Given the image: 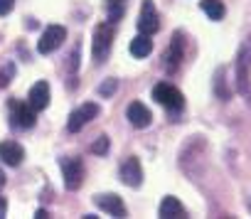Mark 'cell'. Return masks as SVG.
<instances>
[{"label":"cell","instance_id":"6da1fadb","mask_svg":"<svg viewBox=\"0 0 251 219\" xmlns=\"http://www.w3.org/2000/svg\"><path fill=\"white\" fill-rule=\"evenodd\" d=\"M111 45H113V32L108 25H96L94 37H91V54L96 64H103L106 57L111 54Z\"/></svg>","mask_w":251,"mask_h":219},{"label":"cell","instance_id":"7a4b0ae2","mask_svg":"<svg viewBox=\"0 0 251 219\" xmlns=\"http://www.w3.org/2000/svg\"><path fill=\"white\" fill-rule=\"evenodd\" d=\"M153 98H155L160 106H165L168 111H182V106H185V96L180 94V89H175L173 84H165V81L155 84Z\"/></svg>","mask_w":251,"mask_h":219},{"label":"cell","instance_id":"3957f363","mask_svg":"<svg viewBox=\"0 0 251 219\" xmlns=\"http://www.w3.org/2000/svg\"><path fill=\"white\" fill-rule=\"evenodd\" d=\"M59 168H62L64 187L67 190H79L81 182H84V163H81V158H62Z\"/></svg>","mask_w":251,"mask_h":219},{"label":"cell","instance_id":"277c9868","mask_svg":"<svg viewBox=\"0 0 251 219\" xmlns=\"http://www.w3.org/2000/svg\"><path fill=\"white\" fill-rule=\"evenodd\" d=\"M96 116H99V103H94V101L81 103L79 108H74V111H72V116H69V121H67V128H69L72 133H79V131H81L86 123H91Z\"/></svg>","mask_w":251,"mask_h":219},{"label":"cell","instance_id":"5b68a950","mask_svg":"<svg viewBox=\"0 0 251 219\" xmlns=\"http://www.w3.org/2000/svg\"><path fill=\"white\" fill-rule=\"evenodd\" d=\"M64 40H67V30H64L62 25H50V27L42 32L40 42H37V52H40V54H52L54 49L62 47Z\"/></svg>","mask_w":251,"mask_h":219},{"label":"cell","instance_id":"8992f818","mask_svg":"<svg viewBox=\"0 0 251 219\" xmlns=\"http://www.w3.org/2000/svg\"><path fill=\"white\" fill-rule=\"evenodd\" d=\"M158 30H160V18H158L153 0H143L141 15H138V32L141 35H155Z\"/></svg>","mask_w":251,"mask_h":219},{"label":"cell","instance_id":"52a82bcc","mask_svg":"<svg viewBox=\"0 0 251 219\" xmlns=\"http://www.w3.org/2000/svg\"><path fill=\"white\" fill-rule=\"evenodd\" d=\"M182 59H185V40H182V35L177 32V35L170 40L168 49L163 52V67H165L168 72H177V67H180Z\"/></svg>","mask_w":251,"mask_h":219},{"label":"cell","instance_id":"ba28073f","mask_svg":"<svg viewBox=\"0 0 251 219\" xmlns=\"http://www.w3.org/2000/svg\"><path fill=\"white\" fill-rule=\"evenodd\" d=\"M10 111H13V123L18 126V128H32L35 126V121H37V111L30 106V103H10Z\"/></svg>","mask_w":251,"mask_h":219},{"label":"cell","instance_id":"9c48e42d","mask_svg":"<svg viewBox=\"0 0 251 219\" xmlns=\"http://www.w3.org/2000/svg\"><path fill=\"white\" fill-rule=\"evenodd\" d=\"M118 175H121L123 185H128V187H141V182H143V170H141V160L131 155L128 160H126V163L121 165Z\"/></svg>","mask_w":251,"mask_h":219},{"label":"cell","instance_id":"30bf717a","mask_svg":"<svg viewBox=\"0 0 251 219\" xmlns=\"http://www.w3.org/2000/svg\"><path fill=\"white\" fill-rule=\"evenodd\" d=\"M126 116H128L131 126H136V128H148L151 121H153L151 108L146 103H141V101H133L128 108H126Z\"/></svg>","mask_w":251,"mask_h":219},{"label":"cell","instance_id":"8fae6325","mask_svg":"<svg viewBox=\"0 0 251 219\" xmlns=\"http://www.w3.org/2000/svg\"><path fill=\"white\" fill-rule=\"evenodd\" d=\"M94 202L101 212H106L111 217H126V204L118 195H96Z\"/></svg>","mask_w":251,"mask_h":219},{"label":"cell","instance_id":"7c38bea8","mask_svg":"<svg viewBox=\"0 0 251 219\" xmlns=\"http://www.w3.org/2000/svg\"><path fill=\"white\" fill-rule=\"evenodd\" d=\"M27 103L35 108V111H45V108L50 106V84L47 81L32 84V89L27 94Z\"/></svg>","mask_w":251,"mask_h":219},{"label":"cell","instance_id":"4fadbf2b","mask_svg":"<svg viewBox=\"0 0 251 219\" xmlns=\"http://www.w3.org/2000/svg\"><path fill=\"white\" fill-rule=\"evenodd\" d=\"M23 158H25V150H23V146L20 143H15V141H5V143H0V160H3L5 165H20L23 163Z\"/></svg>","mask_w":251,"mask_h":219},{"label":"cell","instance_id":"5bb4252c","mask_svg":"<svg viewBox=\"0 0 251 219\" xmlns=\"http://www.w3.org/2000/svg\"><path fill=\"white\" fill-rule=\"evenodd\" d=\"M160 217H165V219H185L187 217V212H185V207H182V202L177 199V197H165L163 202H160Z\"/></svg>","mask_w":251,"mask_h":219},{"label":"cell","instance_id":"9a60e30c","mask_svg":"<svg viewBox=\"0 0 251 219\" xmlns=\"http://www.w3.org/2000/svg\"><path fill=\"white\" fill-rule=\"evenodd\" d=\"M236 89L241 96H249L251 94V81H249V64L246 59L239 54L236 57Z\"/></svg>","mask_w":251,"mask_h":219},{"label":"cell","instance_id":"2e32d148","mask_svg":"<svg viewBox=\"0 0 251 219\" xmlns=\"http://www.w3.org/2000/svg\"><path fill=\"white\" fill-rule=\"evenodd\" d=\"M151 49H153V40H151V35H136V37L131 40V54H133L136 59L148 57Z\"/></svg>","mask_w":251,"mask_h":219},{"label":"cell","instance_id":"e0dca14e","mask_svg":"<svg viewBox=\"0 0 251 219\" xmlns=\"http://www.w3.org/2000/svg\"><path fill=\"white\" fill-rule=\"evenodd\" d=\"M200 8H202V13L209 15V20H222L224 13H226V8H224L222 0H202Z\"/></svg>","mask_w":251,"mask_h":219},{"label":"cell","instance_id":"ac0fdd59","mask_svg":"<svg viewBox=\"0 0 251 219\" xmlns=\"http://www.w3.org/2000/svg\"><path fill=\"white\" fill-rule=\"evenodd\" d=\"M224 74H226V69H224V67H219V69H217V74H214V94H217V98H219V101H229V96H231V91L224 86Z\"/></svg>","mask_w":251,"mask_h":219},{"label":"cell","instance_id":"d6986e66","mask_svg":"<svg viewBox=\"0 0 251 219\" xmlns=\"http://www.w3.org/2000/svg\"><path fill=\"white\" fill-rule=\"evenodd\" d=\"M13 76H15V64L10 62V64H5L3 69H0V89H5V86L10 84Z\"/></svg>","mask_w":251,"mask_h":219},{"label":"cell","instance_id":"ffe728a7","mask_svg":"<svg viewBox=\"0 0 251 219\" xmlns=\"http://www.w3.org/2000/svg\"><path fill=\"white\" fill-rule=\"evenodd\" d=\"M123 15V0H108V20H121Z\"/></svg>","mask_w":251,"mask_h":219},{"label":"cell","instance_id":"44dd1931","mask_svg":"<svg viewBox=\"0 0 251 219\" xmlns=\"http://www.w3.org/2000/svg\"><path fill=\"white\" fill-rule=\"evenodd\" d=\"M116 89H118V81H116V79H106V81L99 86V94H101V96H111Z\"/></svg>","mask_w":251,"mask_h":219},{"label":"cell","instance_id":"7402d4cb","mask_svg":"<svg viewBox=\"0 0 251 219\" xmlns=\"http://www.w3.org/2000/svg\"><path fill=\"white\" fill-rule=\"evenodd\" d=\"M106 150H108V138L101 136V138L91 146V153H96V155H106Z\"/></svg>","mask_w":251,"mask_h":219},{"label":"cell","instance_id":"603a6c76","mask_svg":"<svg viewBox=\"0 0 251 219\" xmlns=\"http://www.w3.org/2000/svg\"><path fill=\"white\" fill-rule=\"evenodd\" d=\"M244 59H246V64H251V37L244 42V47H241V52H239Z\"/></svg>","mask_w":251,"mask_h":219},{"label":"cell","instance_id":"cb8c5ba5","mask_svg":"<svg viewBox=\"0 0 251 219\" xmlns=\"http://www.w3.org/2000/svg\"><path fill=\"white\" fill-rule=\"evenodd\" d=\"M15 8V0H0V15H8Z\"/></svg>","mask_w":251,"mask_h":219},{"label":"cell","instance_id":"d4e9b609","mask_svg":"<svg viewBox=\"0 0 251 219\" xmlns=\"http://www.w3.org/2000/svg\"><path fill=\"white\" fill-rule=\"evenodd\" d=\"M5 212H8V202L5 197H0V217H5Z\"/></svg>","mask_w":251,"mask_h":219},{"label":"cell","instance_id":"484cf974","mask_svg":"<svg viewBox=\"0 0 251 219\" xmlns=\"http://www.w3.org/2000/svg\"><path fill=\"white\" fill-rule=\"evenodd\" d=\"M47 217V209H37V219H45Z\"/></svg>","mask_w":251,"mask_h":219},{"label":"cell","instance_id":"4316f807","mask_svg":"<svg viewBox=\"0 0 251 219\" xmlns=\"http://www.w3.org/2000/svg\"><path fill=\"white\" fill-rule=\"evenodd\" d=\"M5 185V175H3V170H0V187Z\"/></svg>","mask_w":251,"mask_h":219},{"label":"cell","instance_id":"83f0119b","mask_svg":"<svg viewBox=\"0 0 251 219\" xmlns=\"http://www.w3.org/2000/svg\"><path fill=\"white\" fill-rule=\"evenodd\" d=\"M249 209H251V202H249Z\"/></svg>","mask_w":251,"mask_h":219}]
</instances>
